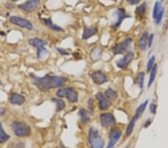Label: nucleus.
I'll return each instance as SVG.
<instances>
[{
	"mask_svg": "<svg viewBox=\"0 0 168 148\" xmlns=\"http://www.w3.org/2000/svg\"><path fill=\"white\" fill-rule=\"evenodd\" d=\"M126 1H128L130 4H131V5H134V4H138L140 1V0H126Z\"/></svg>",
	"mask_w": 168,
	"mask_h": 148,
	"instance_id": "obj_37",
	"label": "nucleus"
},
{
	"mask_svg": "<svg viewBox=\"0 0 168 148\" xmlns=\"http://www.w3.org/2000/svg\"><path fill=\"white\" fill-rule=\"evenodd\" d=\"M164 7H161L159 13H158V16H157L156 18H155V22H156L157 25H159V24L161 22V20H162L163 19V16H164Z\"/></svg>",
	"mask_w": 168,
	"mask_h": 148,
	"instance_id": "obj_31",
	"label": "nucleus"
},
{
	"mask_svg": "<svg viewBox=\"0 0 168 148\" xmlns=\"http://www.w3.org/2000/svg\"><path fill=\"white\" fill-rule=\"evenodd\" d=\"M87 104H88V108H89V112H93V110H94V104H93V99L90 98L88 99V102H87Z\"/></svg>",
	"mask_w": 168,
	"mask_h": 148,
	"instance_id": "obj_34",
	"label": "nucleus"
},
{
	"mask_svg": "<svg viewBox=\"0 0 168 148\" xmlns=\"http://www.w3.org/2000/svg\"><path fill=\"white\" fill-rule=\"evenodd\" d=\"M139 118H140V117H139L137 114H134V117H133L132 119L130 120L129 123H128V126H127V128H126V130H125V133H126V135H131V132H132V131H133V129H134V125H135L136 121H137V120H138Z\"/></svg>",
	"mask_w": 168,
	"mask_h": 148,
	"instance_id": "obj_19",
	"label": "nucleus"
},
{
	"mask_svg": "<svg viewBox=\"0 0 168 148\" xmlns=\"http://www.w3.org/2000/svg\"><path fill=\"white\" fill-rule=\"evenodd\" d=\"M25 100L24 96L18 93H12L9 98L10 103L16 105H22L25 102Z\"/></svg>",
	"mask_w": 168,
	"mask_h": 148,
	"instance_id": "obj_15",
	"label": "nucleus"
},
{
	"mask_svg": "<svg viewBox=\"0 0 168 148\" xmlns=\"http://www.w3.org/2000/svg\"><path fill=\"white\" fill-rule=\"evenodd\" d=\"M52 102H55L56 104V111L59 112L61 111L62 110L64 109V108L66 107V104L65 102L61 99H56V98H52Z\"/></svg>",
	"mask_w": 168,
	"mask_h": 148,
	"instance_id": "obj_23",
	"label": "nucleus"
},
{
	"mask_svg": "<svg viewBox=\"0 0 168 148\" xmlns=\"http://www.w3.org/2000/svg\"><path fill=\"white\" fill-rule=\"evenodd\" d=\"M102 54V49H101L99 47H96V48H94V49L91 51L90 56L93 61H96L101 58Z\"/></svg>",
	"mask_w": 168,
	"mask_h": 148,
	"instance_id": "obj_21",
	"label": "nucleus"
},
{
	"mask_svg": "<svg viewBox=\"0 0 168 148\" xmlns=\"http://www.w3.org/2000/svg\"><path fill=\"white\" fill-rule=\"evenodd\" d=\"M43 22H44L45 25H46L47 27H49V28H51L52 30H53V31H63V29L61 28V27L58 26V25H55V24H53L51 18H43Z\"/></svg>",
	"mask_w": 168,
	"mask_h": 148,
	"instance_id": "obj_17",
	"label": "nucleus"
},
{
	"mask_svg": "<svg viewBox=\"0 0 168 148\" xmlns=\"http://www.w3.org/2000/svg\"><path fill=\"white\" fill-rule=\"evenodd\" d=\"M78 116L81 118V121L84 123H87L90 121V117H89V111H87L84 108H81V109L78 111Z\"/></svg>",
	"mask_w": 168,
	"mask_h": 148,
	"instance_id": "obj_20",
	"label": "nucleus"
},
{
	"mask_svg": "<svg viewBox=\"0 0 168 148\" xmlns=\"http://www.w3.org/2000/svg\"><path fill=\"white\" fill-rule=\"evenodd\" d=\"M28 43L30 46H33L34 48H37V49H40L41 47H45L47 45V42L46 40H43L41 38H39V37H33V38L29 39L28 40Z\"/></svg>",
	"mask_w": 168,
	"mask_h": 148,
	"instance_id": "obj_16",
	"label": "nucleus"
},
{
	"mask_svg": "<svg viewBox=\"0 0 168 148\" xmlns=\"http://www.w3.org/2000/svg\"><path fill=\"white\" fill-rule=\"evenodd\" d=\"M65 95V88H59L56 92V96L59 98L64 97Z\"/></svg>",
	"mask_w": 168,
	"mask_h": 148,
	"instance_id": "obj_33",
	"label": "nucleus"
},
{
	"mask_svg": "<svg viewBox=\"0 0 168 148\" xmlns=\"http://www.w3.org/2000/svg\"><path fill=\"white\" fill-rule=\"evenodd\" d=\"M105 96L110 100H113L117 98V93L111 88H108L105 92Z\"/></svg>",
	"mask_w": 168,
	"mask_h": 148,
	"instance_id": "obj_25",
	"label": "nucleus"
},
{
	"mask_svg": "<svg viewBox=\"0 0 168 148\" xmlns=\"http://www.w3.org/2000/svg\"><path fill=\"white\" fill-rule=\"evenodd\" d=\"M161 9V3L159 1H156L154 5V8H153V11H152V17L154 18V19H155L156 16H158V13H159L160 10Z\"/></svg>",
	"mask_w": 168,
	"mask_h": 148,
	"instance_id": "obj_28",
	"label": "nucleus"
},
{
	"mask_svg": "<svg viewBox=\"0 0 168 148\" xmlns=\"http://www.w3.org/2000/svg\"><path fill=\"white\" fill-rule=\"evenodd\" d=\"M89 143L92 148H104L105 141L100 136L96 128L90 127L89 129Z\"/></svg>",
	"mask_w": 168,
	"mask_h": 148,
	"instance_id": "obj_3",
	"label": "nucleus"
},
{
	"mask_svg": "<svg viewBox=\"0 0 168 148\" xmlns=\"http://www.w3.org/2000/svg\"><path fill=\"white\" fill-rule=\"evenodd\" d=\"M115 14H116V16H117V19H116V22L113 24V27H114L115 28H117L120 26L121 23H122V22L123 21L124 19L130 17L129 15H127L126 11H125V9L122 8V7H119V8H118L117 10L115 11Z\"/></svg>",
	"mask_w": 168,
	"mask_h": 148,
	"instance_id": "obj_11",
	"label": "nucleus"
},
{
	"mask_svg": "<svg viewBox=\"0 0 168 148\" xmlns=\"http://www.w3.org/2000/svg\"><path fill=\"white\" fill-rule=\"evenodd\" d=\"M155 57L154 55H152L150 58L149 59L147 63V66H146V70L147 72H149L152 68L153 67V66L155 65Z\"/></svg>",
	"mask_w": 168,
	"mask_h": 148,
	"instance_id": "obj_30",
	"label": "nucleus"
},
{
	"mask_svg": "<svg viewBox=\"0 0 168 148\" xmlns=\"http://www.w3.org/2000/svg\"><path fill=\"white\" fill-rule=\"evenodd\" d=\"M98 32V28L96 27H88V26H84L83 28V33L81 35V38L83 40H87L90 37H93V36L96 35Z\"/></svg>",
	"mask_w": 168,
	"mask_h": 148,
	"instance_id": "obj_14",
	"label": "nucleus"
},
{
	"mask_svg": "<svg viewBox=\"0 0 168 148\" xmlns=\"http://www.w3.org/2000/svg\"><path fill=\"white\" fill-rule=\"evenodd\" d=\"M10 127L13 134L19 138L28 137L31 135V127L25 122L13 121L10 124Z\"/></svg>",
	"mask_w": 168,
	"mask_h": 148,
	"instance_id": "obj_2",
	"label": "nucleus"
},
{
	"mask_svg": "<svg viewBox=\"0 0 168 148\" xmlns=\"http://www.w3.org/2000/svg\"><path fill=\"white\" fill-rule=\"evenodd\" d=\"M65 88V95L64 97L66 98L68 101L71 103H74V102H76L78 101V93H77L76 90H74L72 87H64Z\"/></svg>",
	"mask_w": 168,
	"mask_h": 148,
	"instance_id": "obj_13",
	"label": "nucleus"
},
{
	"mask_svg": "<svg viewBox=\"0 0 168 148\" xmlns=\"http://www.w3.org/2000/svg\"><path fill=\"white\" fill-rule=\"evenodd\" d=\"M151 123H152V120H149V119H148L147 120H146V122H145V123H144V127L145 128H147V127H149V126L151 125Z\"/></svg>",
	"mask_w": 168,
	"mask_h": 148,
	"instance_id": "obj_38",
	"label": "nucleus"
},
{
	"mask_svg": "<svg viewBox=\"0 0 168 148\" xmlns=\"http://www.w3.org/2000/svg\"><path fill=\"white\" fill-rule=\"evenodd\" d=\"M57 52H58L61 55H69V52H66L65 49H61V48H57Z\"/></svg>",
	"mask_w": 168,
	"mask_h": 148,
	"instance_id": "obj_36",
	"label": "nucleus"
},
{
	"mask_svg": "<svg viewBox=\"0 0 168 148\" xmlns=\"http://www.w3.org/2000/svg\"><path fill=\"white\" fill-rule=\"evenodd\" d=\"M40 4V0H28L17 6L20 10L27 12H33L37 10Z\"/></svg>",
	"mask_w": 168,
	"mask_h": 148,
	"instance_id": "obj_7",
	"label": "nucleus"
},
{
	"mask_svg": "<svg viewBox=\"0 0 168 148\" xmlns=\"http://www.w3.org/2000/svg\"><path fill=\"white\" fill-rule=\"evenodd\" d=\"M161 1H164V0H161Z\"/></svg>",
	"mask_w": 168,
	"mask_h": 148,
	"instance_id": "obj_40",
	"label": "nucleus"
},
{
	"mask_svg": "<svg viewBox=\"0 0 168 148\" xmlns=\"http://www.w3.org/2000/svg\"><path fill=\"white\" fill-rule=\"evenodd\" d=\"M96 99L99 102V108L101 111H105L111 106L112 102L110 99H108L105 94L99 92L96 94Z\"/></svg>",
	"mask_w": 168,
	"mask_h": 148,
	"instance_id": "obj_9",
	"label": "nucleus"
},
{
	"mask_svg": "<svg viewBox=\"0 0 168 148\" xmlns=\"http://www.w3.org/2000/svg\"><path fill=\"white\" fill-rule=\"evenodd\" d=\"M133 58H134V52H131V51H129V52H128L125 54V55L123 58L116 61V67H117L118 68L122 69V70H125V69H126L127 67H128V66L131 64Z\"/></svg>",
	"mask_w": 168,
	"mask_h": 148,
	"instance_id": "obj_8",
	"label": "nucleus"
},
{
	"mask_svg": "<svg viewBox=\"0 0 168 148\" xmlns=\"http://www.w3.org/2000/svg\"><path fill=\"white\" fill-rule=\"evenodd\" d=\"M121 134H122V132H121L120 130H119V129H112L111 132H110L109 143H108L106 148H113L114 145L116 144V143L117 142L118 140L120 138Z\"/></svg>",
	"mask_w": 168,
	"mask_h": 148,
	"instance_id": "obj_12",
	"label": "nucleus"
},
{
	"mask_svg": "<svg viewBox=\"0 0 168 148\" xmlns=\"http://www.w3.org/2000/svg\"><path fill=\"white\" fill-rule=\"evenodd\" d=\"M146 3L144 2L142 4H140L139 7H137V9H136L135 10V13L137 16H140V17H142V16H143V15H144L145 12H146Z\"/></svg>",
	"mask_w": 168,
	"mask_h": 148,
	"instance_id": "obj_26",
	"label": "nucleus"
},
{
	"mask_svg": "<svg viewBox=\"0 0 168 148\" xmlns=\"http://www.w3.org/2000/svg\"><path fill=\"white\" fill-rule=\"evenodd\" d=\"M156 109H157V105L155 103H151L149 105V111H150L152 114H155L156 113Z\"/></svg>",
	"mask_w": 168,
	"mask_h": 148,
	"instance_id": "obj_35",
	"label": "nucleus"
},
{
	"mask_svg": "<svg viewBox=\"0 0 168 148\" xmlns=\"http://www.w3.org/2000/svg\"><path fill=\"white\" fill-rule=\"evenodd\" d=\"M132 38L128 37V38L122 40V42H120V43H116V44L114 45L111 49L112 52L113 53V55H120V54L124 53V52L127 50V49L129 47L131 43H132Z\"/></svg>",
	"mask_w": 168,
	"mask_h": 148,
	"instance_id": "obj_5",
	"label": "nucleus"
},
{
	"mask_svg": "<svg viewBox=\"0 0 168 148\" xmlns=\"http://www.w3.org/2000/svg\"><path fill=\"white\" fill-rule=\"evenodd\" d=\"M10 1H19V0H10Z\"/></svg>",
	"mask_w": 168,
	"mask_h": 148,
	"instance_id": "obj_39",
	"label": "nucleus"
},
{
	"mask_svg": "<svg viewBox=\"0 0 168 148\" xmlns=\"http://www.w3.org/2000/svg\"><path fill=\"white\" fill-rule=\"evenodd\" d=\"M144 77H145V73L144 72H140L137 75V78H136V82L138 84L139 87L140 89L143 88V82H144Z\"/></svg>",
	"mask_w": 168,
	"mask_h": 148,
	"instance_id": "obj_27",
	"label": "nucleus"
},
{
	"mask_svg": "<svg viewBox=\"0 0 168 148\" xmlns=\"http://www.w3.org/2000/svg\"><path fill=\"white\" fill-rule=\"evenodd\" d=\"M48 53V50L45 47H41L40 49H37V56L39 59L43 58V56Z\"/></svg>",
	"mask_w": 168,
	"mask_h": 148,
	"instance_id": "obj_29",
	"label": "nucleus"
},
{
	"mask_svg": "<svg viewBox=\"0 0 168 148\" xmlns=\"http://www.w3.org/2000/svg\"><path fill=\"white\" fill-rule=\"evenodd\" d=\"M10 22L13 25H17L20 28H25V29L28 30V31H31L33 29V25L30 22V20L25 19V18L20 17V16H12L10 18Z\"/></svg>",
	"mask_w": 168,
	"mask_h": 148,
	"instance_id": "obj_4",
	"label": "nucleus"
},
{
	"mask_svg": "<svg viewBox=\"0 0 168 148\" xmlns=\"http://www.w3.org/2000/svg\"><path fill=\"white\" fill-rule=\"evenodd\" d=\"M157 69H158V65L156 64L153 66V67L152 68V70H150V75H149V81H148L147 87L148 88L151 87L152 84H153L154 81L155 79V77H156V73H157Z\"/></svg>",
	"mask_w": 168,
	"mask_h": 148,
	"instance_id": "obj_22",
	"label": "nucleus"
},
{
	"mask_svg": "<svg viewBox=\"0 0 168 148\" xmlns=\"http://www.w3.org/2000/svg\"><path fill=\"white\" fill-rule=\"evenodd\" d=\"M10 139V135L4 132L1 123L0 122V144L6 142Z\"/></svg>",
	"mask_w": 168,
	"mask_h": 148,
	"instance_id": "obj_24",
	"label": "nucleus"
},
{
	"mask_svg": "<svg viewBox=\"0 0 168 148\" xmlns=\"http://www.w3.org/2000/svg\"><path fill=\"white\" fill-rule=\"evenodd\" d=\"M154 34L152 33V34H149L148 36V40H147V46L148 47H152V43H153V40H154Z\"/></svg>",
	"mask_w": 168,
	"mask_h": 148,
	"instance_id": "obj_32",
	"label": "nucleus"
},
{
	"mask_svg": "<svg viewBox=\"0 0 168 148\" xmlns=\"http://www.w3.org/2000/svg\"><path fill=\"white\" fill-rule=\"evenodd\" d=\"M148 32L145 31L141 36V37L139 40V47L140 48L142 51H146V48H147V40H148Z\"/></svg>",
	"mask_w": 168,
	"mask_h": 148,
	"instance_id": "obj_18",
	"label": "nucleus"
},
{
	"mask_svg": "<svg viewBox=\"0 0 168 148\" xmlns=\"http://www.w3.org/2000/svg\"><path fill=\"white\" fill-rule=\"evenodd\" d=\"M100 123L103 127H111L116 124V120L111 113L105 112L100 115Z\"/></svg>",
	"mask_w": 168,
	"mask_h": 148,
	"instance_id": "obj_6",
	"label": "nucleus"
},
{
	"mask_svg": "<svg viewBox=\"0 0 168 148\" xmlns=\"http://www.w3.org/2000/svg\"><path fill=\"white\" fill-rule=\"evenodd\" d=\"M30 77L34 85H35L40 91L46 92L53 88L63 86L67 81V78L64 76L46 74L43 77L36 76L34 74H30Z\"/></svg>",
	"mask_w": 168,
	"mask_h": 148,
	"instance_id": "obj_1",
	"label": "nucleus"
},
{
	"mask_svg": "<svg viewBox=\"0 0 168 148\" xmlns=\"http://www.w3.org/2000/svg\"><path fill=\"white\" fill-rule=\"evenodd\" d=\"M90 77L93 82L97 85H101L108 81V78L107 75L100 70H97V71L92 73L90 74Z\"/></svg>",
	"mask_w": 168,
	"mask_h": 148,
	"instance_id": "obj_10",
	"label": "nucleus"
}]
</instances>
